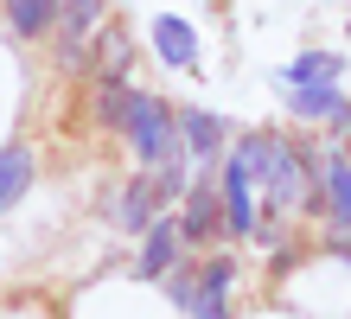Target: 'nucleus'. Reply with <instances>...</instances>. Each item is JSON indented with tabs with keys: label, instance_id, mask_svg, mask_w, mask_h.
Instances as JSON below:
<instances>
[{
	"label": "nucleus",
	"instance_id": "3",
	"mask_svg": "<svg viewBox=\"0 0 351 319\" xmlns=\"http://www.w3.org/2000/svg\"><path fill=\"white\" fill-rule=\"evenodd\" d=\"M185 313L192 319H230V262H204V274L192 281Z\"/></svg>",
	"mask_w": 351,
	"mask_h": 319
},
{
	"label": "nucleus",
	"instance_id": "5",
	"mask_svg": "<svg viewBox=\"0 0 351 319\" xmlns=\"http://www.w3.org/2000/svg\"><path fill=\"white\" fill-rule=\"evenodd\" d=\"M179 147L192 160H217V147H223V121L211 109H185L179 115Z\"/></svg>",
	"mask_w": 351,
	"mask_h": 319
},
{
	"label": "nucleus",
	"instance_id": "11",
	"mask_svg": "<svg viewBox=\"0 0 351 319\" xmlns=\"http://www.w3.org/2000/svg\"><path fill=\"white\" fill-rule=\"evenodd\" d=\"M326 198H332V217L351 230V160L345 154H326Z\"/></svg>",
	"mask_w": 351,
	"mask_h": 319
},
{
	"label": "nucleus",
	"instance_id": "4",
	"mask_svg": "<svg viewBox=\"0 0 351 319\" xmlns=\"http://www.w3.org/2000/svg\"><path fill=\"white\" fill-rule=\"evenodd\" d=\"M160 204H167L160 173H154V179H134V185H128V198L115 204V230H147V224L160 217Z\"/></svg>",
	"mask_w": 351,
	"mask_h": 319
},
{
	"label": "nucleus",
	"instance_id": "10",
	"mask_svg": "<svg viewBox=\"0 0 351 319\" xmlns=\"http://www.w3.org/2000/svg\"><path fill=\"white\" fill-rule=\"evenodd\" d=\"M58 7H64V51L84 58V32L102 19V0H58Z\"/></svg>",
	"mask_w": 351,
	"mask_h": 319
},
{
	"label": "nucleus",
	"instance_id": "2",
	"mask_svg": "<svg viewBox=\"0 0 351 319\" xmlns=\"http://www.w3.org/2000/svg\"><path fill=\"white\" fill-rule=\"evenodd\" d=\"M223 224H230L237 237L256 230V166H250V147H237L230 173H223Z\"/></svg>",
	"mask_w": 351,
	"mask_h": 319
},
{
	"label": "nucleus",
	"instance_id": "1",
	"mask_svg": "<svg viewBox=\"0 0 351 319\" xmlns=\"http://www.w3.org/2000/svg\"><path fill=\"white\" fill-rule=\"evenodd\" d=\"M121 134L134 141V154L147 160V166H167L173 154H185L179 147V121L167 115V102L160 96H147V90H128V102H121Z\"/></svg>",
	"mask_w": 351,
	"mask_h": 319
},
{
	"label": "nucleus",
	"instance_id": "7",
	"mask_svg": "<svg viewBox=\"0 0 351 319\" xmlns=\"http://www.w3.org/2000/svg\"><path fill=\"white\" fill-rule=\"evenodd\" d=\"M154 51L167 58L173 71H192V64H198V51H192V26H185V19H167V13L154 19Z\"/></svg>",
	"mask_w": 351,
	"mask_h": 319
},
{
	"label": "nucleus",
	"instance_id": "8",
	"mask_svg": "<svg viewBox=\"0 0 351 319\" xmlns=\"http://www.w3.org/2000/svg\"><path fill=\"white\" fill-rule=\"evenodd\" d=\"M211 230H217V185H211V179H198L192 191H185V237L204 243Z\"/></svg>",
	"mask_w": 351,
	"mask_h": 319
},
{
	"label": "nucleus",
	"instance_id": "12",
	"mask_svg": "<svg viewBox=\"0 0 351 319\" xmlns=\"http://www.w3.org/2000/svg\"><path fill=\"white\" fill-rule=\"evenodd\" d=\"M51 13H58V0H7V19H13V32H26V38H38L51 26Z\"/></svg>",
	"mask_w": 351,
	"mask_h": 319
},
{
	"label": "nucleus",
	"instance_id": "9",
	"mask_svg": "<svg viewBox=\"0 0 351 319\" xmlns=\"http://www.w3.org/2000/svg\"><path fill=\"white\" fill-rule=\"evenodd\" d=\"M26 185H32V154L0 147V211H13V198H26Z\"/></svg>",
	"mask_w": 351,
	"mask_h": 319
},
{
	"label": "nucleus",
	"instance_id": "14",
	"mask_svg": "<svg viewBox=\"0 0 351 319\" xmlns=\"http://www.w3.org/2000/svg\"><path fill=\"white\" fill-rule=\"evenodd\" d=\"M287 77H294V83H326V77H339V58H332V51H326V58H319V51H306Z\"/></svg>",
	"mask_w": 351,
	"mask_h": 319
},
{
	"label": "nucleus",
	"instance_id": "13",
	"mask_svg": "<svg viewBox=\"0 0 351 319\" xmlns=\"http://www.w3.org/2000/svg\"><path fill=\"white\" fill-rule=\"evenodd\" d=\"M287 102H294V115H326V121H345V115H351V109H345V102H339L332 90H319V83H306V90H294Z\"/></svg>",
	"mask_w": 351,
	"mask_h": 319
},
{
	"label": "nucleus",
	"instance_id": "6",
	"mask_svg": "<svg viewBox=\"0 0 351 319\" xmlns=\"http://www.w3.org/2000/svg\"><path fill=\"white\" fill-rule=\"evenodd\" d=\"M179 237H185V230H179L173 217H154V224H147V249H141L134 274H147V281H154V274H167L173 255H179Z\"/></svg>",
	"mask_w": 351,
	"mask_h": 319
}]
</instances>
